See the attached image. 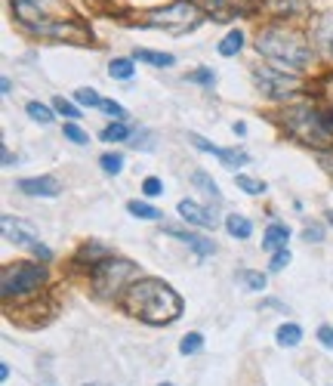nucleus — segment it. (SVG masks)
<instances>
[{"label":"nucleus","instance_id":"e433bc0d","mask_svg":"<svg viewBox=\"0 0 333 386\" xmlns=\"http://www.w3.org/2000/svg\"><path fill=\"white\" fill-rule=\"evenodd\" d=\"M164 232H167V235H173V238H179V242H185V244L194 238V232H185V229H179V226H167Z\"/></svg>","mask_w":333,"mask_h":386},{"label":"nucleus","instance_id":"58836bf2","mask_svg":"<svg viewBox=\"0 0 333 386\" xmlns=\"http://www.w3.org/2000/svg\"><path fill=\"white\" fill-rule=\"evenodd\" d=\"M4 167H13V152L4 145Z\"/></svg>","mask_w":333,"mask_h":386},{"label":"nucleus","instance_id":"bb28decb","mask_svg":"<svg viewBox=\"0 0 333 386\" xmlns=\"http://www.w3.org/2000/svg\"><path fill=\"white\" fill-rule=\"evenodd\" d=\"M247 285V290H262L266 288V276H262V272H250V269H244L241 276H238Z\"/></svg>","mask_w":333,"mask_h":386},{"label":"nucleus","instance_id":"4468645a","mask_svg":"<svg viewBox=\"0 0 333 386\" xmlns=\"http://www.w3.org/2000/svg\"><path fill=\"white\" fill-rule=\"evenodd\" d=\"M275 343H278V346H284V349L300 346V343H303V328H300V324H293V322L281 324L278 334H275Z\"/></svg>","mask_w":333,"mask_h":386},{"label":"nucleus","instance_id":"ea45409f","mask_svg":"<svg viewBox=\"0 0 333 386\" xmlns=\"http://www.w3.org/2000/svg\"><path fill=\"white\" fill-rule=\"evenodd\" d=\"M0 87H4L0 93H13V81H10V77H4V81H0Z\"/></svg>","mask_w":333,"mask_h":386},{"label":"nucleus","instance_id":"f704fd0d","mask_svg":"<svg viewBox=\"0 0 333 386\" xmlns=\"http://www.w3.org/2000/svg\"><path fill=\"white\" fill-rule=\"evenodd\" d=\"M189 81H192V84H207V87H213L216 74H213L210 68H198V72H192V74H189Z\"/></svg>","mask_w":333,"mask_h":386},{"label":"nucleus","instance_id":"7ed1b4c3","mask_svg":"<svg viewBox=\"0 0 333 386\" xmlns=\"http://www.w3.org/2000/svg\"><path fill=\"white\" fill-rule=\"evenodd\" d=\"M13 13L34 34H49L59 22H71V6L65 0H13Z\"/></svg>","mask_w":333,"mask_h":386},{"label":"nucleus","instance_id":"412c9836","mask_svg":"<svg viewBox=\"0 0 333 386\" xmlns=\"http://www.w3.org/2000/svg\"><path fill=\"white\" fill-rule=\"evenodd\" d=\"M201 349H204V337L198 331L185 334V337L179 340V353H182V356H194V353H201Z\"/></svg>","mask_w":333,"mask_h":386},{"label":"nucleus","instance_id":"393cba45","mask_svg":"<svg viewBox=\"0 0 333 386\" xmlns=\"http://www.w3.org/2000/svg\"><path fill=\"white\" fill-rule=\"evenodd\" d=\"M99 164H102V170H105V174H121V170H124V154H102V158H99Z\"/></svg>","mask_w":333,"mask_h":386},{"label":"nucleus","instance_id":"f3484780","mask_svg":"<svg viewBox=\"0 0 333 386\" xmlns=\"http://www.w3.org/2000/svg\"><path fill=\"white\" fill-rule=\"evenodd\" d=\"M241 47H244V34L241 31H228L226 38H222V44H219V56H235V53H241Z\"/></svg>","mask_w":333,"mask_h":386},{"label":"nucleus","instance_id":"7c9ffc66","mask_svg":"<svg viewBox=\"0 0 333 386\" xmlns=\"http://www.w3.org/2000/svg\"><path fill=\"white\" fill-rule=\"evenodd\" d=\"M142 195H148V198H158V195H164V183H160L158 176H145V179H142Z\"/></svg>","mask_w":333,"mask_h":386},{"label":"nucleus","instance_id":"f8f14e48","mask_svg":"<svg viewBox=\"0 0 333 386\" xmlns=\"http://www.w3.org/2000/svg\"><path fill=\"white\" fill-rule=\"evenodd\" d=\"M287 238H290V229L284 226V222H271V226L266 229V235H262V251H269V254L284 251Z\"/></svg>","mask_w":333,"mask_h":386},{"label":"nucleus","instance_id":"2f4dec72","mask_svg":"<svg viewBox=\"0 0 333 386\" xmlns=\"http://www.w3.org/2000/svg\"><path fill=\"white\" fill-rule=\"evenodd\" d=\"M74 99L81 102V106H90V108H102V96L96 90H78L74 93Z\"/></svg>","mask_w":333,"mask_h":386},{"label":"nucleus","instance_id":"f257e3e1","mask_svg":"<svg viewBox=\"0 0 333 386\" xmlns=\"http://www.w3.org/2000/svg\"><path fill=\"white\" fill-rule=\"evenodd\" d=\"M124 309L148 324H167V322L179 319V312H182V297L158 278H139L127 288Z\"/></svg>","mask_w":333,"mask_h":386},{"label":"nucleus","instance_id":"aec40b11","mask_svg":"<svg viewBox=\"0 0 333 386\" xmlns=\"http://www.w3.org/2000/svg\"><path fill=\"white\" fill-rule=\"evenodd\" d=\"M133 72H136L133 59H115V62L108 65V74H111V77H117V81H130Z\"/></svg>","mask_w":333,"mask_h":386},{"label":"nucleus","instance_id":"a211bd4d","mask_svg":"<svg viewBox=\"0 0 333 386\" xmlns=\"http://www.w3.org/2000/svg\"><path fill=\"white\" fill-rule=\"evenodd\" d=\"M303 0H269V10L275 16H296L303 13Z\"/></svg>","mask_w":333,"mask_h":386},{"label":"nucleus","instance_id":"b1692460","mask_svg":"<svg viewBox=\"0 0 333 386\" xmlns=\"http://www.w3.org/2000/svg\"><path fill=\"white\" fill-rule=\"evenodd\" d=\"M235 183H238V188H244L247 195H262V192H266V183H259V179H250V176H244V174H238Z\"/></svg>","mask_w":333,"mask_h":386},{"label":"nucleus","instance_id":"c756f323","mask_svg":"<svg viewBox=\"0 0 333 386\" xmlns=\"http://www.w3.org/2000/svg\"><path fill=\"white\" fill-rule=\"evenodd\" d=\"M62 133H65V140H68V142H74V145H87V142H90V136L83 133L78 124H65V130H62Z\"/></svg>","mask_w":333,"mask_h":386},{"label":"nucleus","instance_id":"c9c22d12","mask_svg":"<svg viewBox=\"0 0 333 386\" xmlns=\"http://www.w3.org/2000/svg\"><path fill=\"white\" fill-rule=\"evenodd\" d=\"M290 263V251L284 247V251H278V254H271V263H269V272H281L284 266Z\"/></svg>","mask_w":333,"mask_h":386},{"label":"nucleus","instance_id":"cd10ccee","mask_svg":"<svg viewBox=\"0 0 333 386\" xmlns=\"http://www.w3.org/2000/svg\"><path fill=\"white\" fill-rule=\"evenodd\" d=\"M189 247H192V251L198 254V256H210V254H216V244H213L210 238H201V235H194L192 242H189Z\"/></svg>","mask_w":333,"mask_h":386},{"label":"nucleus","instance_id":"a19ab883","mask_svg":"<svg viewBox=\"0 0 333 386\" xmlns=\"http://www.w3.org/2000/svg\"><path fill=\"white\" fill-rule=\"evenodd\" d=\"M207 4H238V0H207Z\"/></svg>","mask_w":333,"mask_h":386},{"label":"nucleus","instance_id":"473e14b6","mask_svg":"<svg viewBox=\"0 0 333 386\" xmlns=\"http://www.w3.org/2000/svg\"><path fill=\"white\" fill-rule=\"evenodd\" d=\"M102 111H108L115 121H127V108L121 106V102H115V99H102Z\"/></svg>","mask_w":333,"mask_h":386},{"label":"nucleus","instance_id":"dca6fc26","mask_svg":"<svg viewBox=\"0 0 333 386\" xmlns=\"http://www.w3.org/2000/svg\"><path fill=\"white\" fill-rule=\"evenodd\" d=\"M192 183H194V186H201V188H204V195H210L213 201H222V192H219L216 179H213L210 174H204V170H194V174H192Z\"/></svg>","mask_w":333,"mask_h":386},{"label":"nucleus","instance_id":"4be33fe9","mask_svg":"<svg viewBox=\"0 0 333 386\" xmlns=\"http://www.w3.org/2000/svg\"><path fill=\"white\" fill-rule=\"evenodd\" d=\"M25 111H28L31 121H37V124H53V111H49L44 102H28V106H25Z\"/></svg>","mask_w":333,"mask_h":386},{"label":"nucleus","instance_id":"c85d7f7f","mask_svg":"<svg viewBox=\"0 0 333 386\" xmlns=\"http://www.w3.org/2000/svg\"><path fill=\"white\" fill-rule=\"evenodd\" d=\"M318 38L324 40V44H327V50L333 53V13L321 19V25H318Z\"/></svg>","mask_w":333,"mask_h":386},{"label":"nucleus","instance_id":"4c0bfd02","mask_svg":"<svg viewBox=\"0 0 333 386\" xmlns=\"http://www.w3.org/2000/svg\"><path fill=\"white\" fill-rule=\"evenodd\" d=\"M318 340H321V346L333 349V328H330V324H321V328H318Z\"/></svg>","mask_w":333,"mask_h":386},{"label":"nucleus","instance_id":"5701e85b","mask_svg":"<svg viewBox=\"0 0 333 386\" xmlns=\"http://www.w3.org/2000/svg\"><path fill=\"white\" fill-rule=\"evenodd\" d=\"M53 108H56V115L68 118V121H78V118H83V115H81V108L74 106V102H68L65 96H56V99H53Z\"/></svg>","mask_w":333,"mask_h":386},{"label":"nucleus","instance_id":"ddd939ff","mask_svg":"<svg viewBox=\"0 0 333 386\" xmlns=\"http://www.w3.org/2000/svg\"><path fill=\"white\" fill-rule=\"evenodd\" d=\"M226 229H228V235H232V238H238V242H244V238L253 235V222L247 217H241V213H228Z\"/></svg>","mask_w":333,"mask_h":386},{"label":"nucleus","instance_id":"6ab92c4d","mask_svg":"<svg viewBox=\"0 0 333 386\" xmlns=\"http://www.w3.org/2000/svg\"><path fill=\"white\" fill-rule=\"evenodd\" d=\"M127 210H130L136 220H160V217H164V213H160L158 208H151V204H142V201H127Z\"/></svg>","mask_w":333,"mask_h":386},{"label":"nucleus","instance_id":"6e6552de","mask_svg":"<svg viewBox=\"0 0 333 386\" xmlns=\"http://www.w3.org/2000/svg\"><path fill=\"white\" fill-rule=\"evenodd\" d=\"M256 77V84H259V90L266 93V96H275V99H284L287 93H293V90H300V74H287V72H278V68H256L253 72Z\"/></svg>","mask_w":333,"mask_h":386},{"label":"nucleus","instance_id":"a878e982","mask_svg":"<svg viewBox=\"0 0 333 386\" xmlns=\"http://www.w3.org/2000/svg\"><path fill=\"white\" fill-rule=\"evenodd\" d=\"M127 133H130V130H127L121 121H117V124H108L105 130H102V142H124Z\"/></svg>","mask_w":333,"mask_h":386},{"label":"nucleus","instance_id":"f03ea898","mask_svg":"<svg viewBox=\"0 0 333 386\" xmlns=\"http://www.w3.org/2000/svg\"><path fill=\"white\" fill-rule=\"evenodd\" d=\"M256 50L284 68H305L312 59V44L305 40V34L287 25H266L256 38Z\"/></svg>","mask_w":333,"mask_h":386},{"label":"nucleus","instance_id":"423d86ee","mask_svg":"<svg viewBox=\"0 0 333 386\" xmlns=\"http://www.w3.org/2000/svg\"><path fill=\"white\" fill-rule=\"evenodd\" d=\"M93 285H96V290L102 297L108 294H117V290L127 288V281L139 278V269L130 263V260H117V256H105V260H99L96 266H93Z\"/></svg>","mask_w":333,"mask_h":386},{"label":"nucleus","instance_id":"9d476101","mask_svg":"<svg viewBox=\"0 0 333 386\" xmlns=\"http://www.w3.org/2000/svg\"><path fill=\"white\" fill-rule=\"evenodd\" d=\"M16 188H19L22 195H31V198H56L62 188H59V183L53 176H31V179H19L16 183Z\"/></svg>","mask_w":333,"mask_h":386},{"label":"nucleus","instance_id":"37998d69","mask_svg":"<svg viewBox=\"0 0 333 386\" xmlns=\"http://www.w3.org/2000/svg\"><path fill=\"white\" fill-rule=\"evenodd\" d=\"M160 386H173V383H160Z\"/></svg>","mask_w":333,"mask_h":386},{"label":"nucleus","instance_id":"0eeeda50","mask_svg":"<svg viewBox=\"0 0 333 386\" xmlns=\"http://www.w3.org/2000/svg\"><path fill=\"white\" fill-rule=\"evenodd\" d=\"M198 22H201L198 4H194V0H176V4L164 6V10L148 13L142 25H151V28H167L173 34H185V31H192Z\"/></svg>","mask_w":333,"mask_h":386},{"label":"nucleus","instance_id":"72a5a7b5","mask_svg":"<svg viewBox=\"0 0 333 386\" xmlns=\"http://www.w3.org/2000/svg\"><path fill=\"white\" fill-rule=\"evenodd\" d=\"M303 238H305V242H312V244H321V242H324V226H318V222L305 226V229H303Z\"/></svg>","mask_w":333,"mask_h":386},{"label":"nucleus","instance_id":"20e7f679","mask_svg":"<svg viewBox=\"0 0 333 386\" xmlns=\"http://www.w3.org/2000/svg\"><path fill=\"white\" fill-rule=\"evenodd\" d=\"M284 127L305 145H318V149H324V145L333 142L330 127H327V121H324V115H321V111H315L312 106L287 108L284 111Z\"/></svg>","mask_w":333,"mask_h":386},{"label":"nucleus","instance_id":"79ce46f5","mask_svg":"<svg viewBox=\"0 0 333 386\" xmlns=\"http://www.w3.org/2000/svg\"><path fill=\"white\" fill-rule=\"evenodd\" d=\"M327 222H330V226H333V210H327Z\"/></svg>","mask_w":333,"mask_h":386},{"label":"nucleus","instance_id":"39448f33","mask_svg":"<svg viewBox=\"0 0 333 386\" xmlns=\"http://www.w3.org/2000/svg\"><path fill=\"white\" fill-rule=\"evenodd\" d=\"M44 281H47V266L40 263H13V266H4V272H0V285H4L6 300L28 297L44 288Z\"/></svg>","mask_w":333,"mask_h":386},{"label":"nucleus","instance_id":"2eb2a0df","mask_svg":"<svg viewBox=\"0 0 333 386\" xmlns=\"http://www.w3.org/2000/svg\"><path fill=\"white\" fill-rule=\"evenodd\" d=\"M133 59L148 62V65H155V68H170V65L176 62V56H170V53H158V50H139V47L133 50Z\"/></svg>","mask_w":333,"mask_h":386},{"label":"nucleus","instance_id":"1a4fd4ad","mask_svg":"<svg viewBox=\"0 0 333 386\" xmlns=\"http://www.w3.org/2000/svg\"><path fill=\"white\" fill-rule=\"evenodd\" d=\"M0 226H4V238H6V242L22 244V247H31V251L37 254L40 260H53V251L40 244V242H37V232H34L31 226H25L22 220H13L10 213H6V217L0 220Z\"/></svg>","mask_w":333,"mask_h":386},{"label":"nucleus","instance_id":"9b49d317","mask_svg":"<svg viewBox=\"0 0 333 386\" xmlns=\"http://www.w3.org/2000/svg\"><path fill=\"white\" fill-rule=\"evenodd\" d=\"M179 217H182L185 222H192V226H201V229H216V213L201 208L198 201H189L182 198L179 201Z\"/></svg>","mask_w":333,"mask_h":386}]
</instances>
